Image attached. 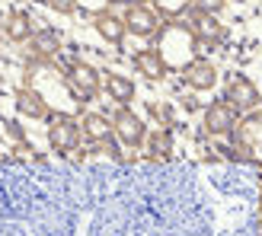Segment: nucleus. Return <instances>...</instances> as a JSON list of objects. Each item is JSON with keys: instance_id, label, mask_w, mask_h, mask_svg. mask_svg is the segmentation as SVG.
<instances>
[{"instance_id": "f257e3e1", "label": "nucleus", "mask_w": 262, "mask_h": 236, "mask_svg": "<svg viewBox=\"0 0 262 236\" xmlns=\"http://www.w3.org/2000/svg\"><path fill=\"white\" fill-rule=\"evenodd\" d=\"M26 86H32L35 93H42L45 102L61 115H71L74 109H80L83 102L77 99V93L68 83V74H64L55 61H42V58H26V70H23Z\"/></svg>"}, {"instance_id": "f03ea898", "label": "nucleus", "mask_w": 262, "mask_h": 236, "mask_svg": "<svg viewBox=\"0 0 262 236\" xmlns=\"http://www.w3.org/2000/svg\"><path fill=\"white\" fill-rule=\"evenodd\" d=\"M154 48H157V55L163 58L166 70L182 74L195 58H199L202 45H199V38H195V32L189 29L186 19H166L160 26V32L154 35Z\"/></svg>"}, {"instance_id": "7ed1b4c3", "label": "nucleus", "mask_w": 262, "mask_h": 236, "mask_svg": "<svg viewBox=\"0 0 262 236\" xmlns=\"http://www.w3.org/2000/svg\"><path fill=\"white\" fill-rule=\"evenodd\" d=\"M45 137H48V147H51V153H58V156H68V153H74V150L83 144V128H80V118L55 112V115L48 118Z\"/></svg>"}, {"instance_id": "20e7f679", "label": "nucleus", "mask_w": 262, "mask_h": 236, "mask_svg": "<svg viewBox=\"0 0 262 236\" xmlns=\"http://www.w3.org/2000/svg\"><path fill=\"white\" fill-rule=\"evenodd\" d=\"M233 153L237 160H246V163H256V156L262 153V112H246L237 128H233Z\"/></svg>"}, {"instance_id": "39448f33", "label": "nucleus", "mask_w": 262, "mask_h": 236, "mask_svg": "<svg viewBox=\"0 0 262 236\" xmlns=\"http://www.w3.org/2000/svg\"><path fill=\"white\" fill-rule=\"evenodd\" d=\"M64 74H68V83H71V89L77 93L80 102H93L102 93V70H96L93 64L74 58L68 67H64Z\"/></svg>"}, {"instance_id": "423d86ee", "label": "nucleus", "mask_w": 262, "mask_h": 236, "mask_svg": "<svg viewBox=\"0 0 262 236\" xmlns=\"http://www.w3.org/2000/svg\"><path fill=\"white\" fill-rule=\"evenodd\" d=\"M112 125H115V140L128 150H141L147 144V125L138 112H131L128 106H122L119 112L112 115Z\"/></svg>"}, {"instance_id": "0eeeda50", "label": "nucleus", "mask_w": 262, "mask_h": 236, "mask_svg": "<svg viewBox=\"0 0 262 236\" xmlns=\"http://www.w3.org/2000/svg\"><path fill=\"white\" fill-rule=\"evenodd\" d=\"M224 102H230L237 112H256L259 109V102H262V96H259V86L250 80L246 74H233L230 80L224 83Z\"/></svg>"}, {"instance_id": "6e6552de", "label": "nucleus", "mask_w": 262, "mask_h": 236, "mask_svg": "<svg viewBox=\"0 0 262 236\" xmlns=\"http://www.w3.org/2000/svg\"><path fill=\"white\" fill-rule=\"evenodd\" d=\"M240 122V112L230 106V102H208L205 115H202V125H205V134L211 137H230L233 128Z\"/></svg>"}, {"instance_id": "1a4fd4ad", "label": "nucleus", "mask_w": 262, "mask_h": 236, "mask_svg": "<svg viewBox=\"0 0 262 236\" xmlns=\"http://www.w3.org/2000/svg\"><path fill=\"white\" fill-rule=\"evenodd\" d=\"M125 26H128V35L135 38H154L160 32V13H157L150 4H135V7H125Z\"/></svg>"}, {"instance_id": "9d476101", "label": "nucleus", "mask_w": 262, "mask_h": 236, "mask_svg": "<svg viewBox=\"0 0 262 236\" xmlns=\"http://www.w3.org/2000/svg\"><path fill=\"white\" fill-rule=\"evenodd\" d=\"M186 22H189V29L195 32V38H199V45H217V42H224V35H227V29H224V22L217 19V13H205V10H192L189 16H186Z\"/></svg>"}, {"instance_id": "9b49d317", "label": "nucleus", "mask_w": 262, "mask_h": 236, "mask_svg": "<svg viewBox=\"0 0 262 236\" xmlns=\"http://www.w3.org/2000/svg\"><path fill=\"white\" fill-rule=\"evenodd\" d=\"M13 106H16V112L23 115V118H32V122H48L51 115H55V109L45 102V96L42 93H35L32 86H19L16 93H13Z\"/></svg>"}, {"instance_id": "f8f14e48", "label": "nucleus", "mask_w": 262, "mask_h": 236, "mask_svg": "<svg viewBox=\"0 0 262 236\" xmlns=\"http://www.w3.org/2000/svg\"><path fill=\"white\" fill-rule=\"evenodd\" d=\"M182 80H186L189 89H195V93H208V89H214L221 74H217V64L208 61V58H195L186 70H182Z\"/></svg>"}, {"instance_id": "ddd939ff", "label": "nucleus", "mask_w": 262, "mask_h": 236, "mask_svg": "<svg viewBox=\"0 0 262 236\" xmlns=\"http://www.w3.org/2000/svg\"><path fill=\"white\" fill-rule=\"evenodd\" d=\"M80 128H83V140L86 144H119L115 140L112 118L99 115V112H83L80 115Z\"/></svg>"}, {"instance_id": "4468645a", "label": "nucleus", "mask_w": 262, "mask_h": 236, "mask_svg": "<svg viewBox=\"0 0 262 236\" xmlns=\"http://www.w3.org/2000/svg\"><path fill=\"white\" fill-rule=\"evenodd\" d=\"M93 29L96 35L102 38V42H109L112 48H122L125 38H128V26H125V16H119V13H99V16H93Z\"/></svg>"}, {"instance_id": "2eb2a0df", "label": "nucleus", "mask_w": 262, "mask_h": 236, "mask_svg": "<svg viewBox=\"0 0 262 236\" xmlns=\"http://www.w3.org/2000/svg\"><path fill=\"white\" fill-rule=\"evenodd\" d=\"M102 93H106L112 102H119V106H131L138 96V86L131 77L119 74V70H102Z\"/></svg>"}, {"instance_id": "dca6fc26", "label": "nucleus", "mask_w": 262, "mask_h": 236, "mask_svg": "<svg viewBox=\"0 0 262 236\" xmlns=\"http://www.w3.org/2000/svg\"><path fill=\"white\" fill-rule=\"evenodd\" d=\"M61 45H64L61 32H55V29H35V35L26 42V55H29V58H42V61H55L61 55Z\"/></svg>"}, {"instance_id": "f3484780", "label": "nucleus", "mask_w": 262, "mask_h": 236, "mask_svg": "<svg viewBox=\"0 0 262 236\" xmlns=\"http://www.w3.org/2000/svg\"><path fill=\"white\" fill-rule=\"evenodd\" d=\"M131 64H135V70L144 77V80H150V83H160L163 77L169 74L166 64H163V58L157 55V48H141V51H135V55H131Z\"/></svg>"}, {"instance_id": "a211bd4d", "label": "nucleus", "mask_w": 262, "mask_h": 236, "mask_svg": "<svg viewBox=\"0 0 262 236\" xmlns=\"http://www.w3.org/2000/svg\"><path fill=\"white\" fill-rule=\"evenodd\" d=\"M32 35H35V19H32V13L13 10V16H10L7 26H4V38H10V42H16V45H26Z\"/></svg>"}, {"instance_id": "6ab92c4d", "label": "nucleus", "mask_w": 262, "mask_h": 236, "mask_svg": "<svg viewBox=\"0 0 262 236\" xmlns=\"http://www.w3.org/2000/svg\"><path fill=\"white\" fill-rule=\"evenodd\" d=\"M147 153L154 156V160H169L173 156V128H163L157 125L154 131H147Z\"/></svg>"}, {"instance_id": "aec40b11", "label": "nucleus", "mask_w": 262, "mask_h": 236, "mask_svg": "<svg viewBox=\"0 0 262 236\" xmlns=\"http://www.w3.org/2000/svg\"><path fill=\"white\" fill-rule=\"evenodd\" d=\"M150 7L166 19H186L189 13L195 10V0H150Z\"/></svg>"}, {"instance_id": "412c9836", "label": "nucleus", "mask_w": 262, "mask_h": 236, "mask_svg": "<svg viewBox=\"0 0 262 236\" xmlns=\"http://www.w3.org/2000/svg\"><path fill=\"white\" fill-rule=\"evenodd\" d=\"M147 112H150L154 122L163 125V128H173V125H176V112H173V106H169V102L154 99V102H147Z\"/></svg>"}, {"instance_id": "4be33fe9", "label": "nucleus", "mask_w": 262, "mask_h": 236, "mask_svg": "<svg viewBox=\"0 0 262 236\" xmlns=\"http://www.w3.org/2000/svg\"><path fill=\"white\" fill-rule=\"evenodd\" d=\"M0 128H4V134L10 137V144L13 147H19V144H26L29 137H26V131H23V125L19 122H10V118H0Z\"/></svg>"}, {"instance_id": "5701e85b", "label": "nucleus", "mask_w": 262, "mask_h": 236, "mask_svg": "<svg viewBox=\"0 0 262 236\" xmlns=\"http://www.w3.org/2000/svg\"><path fill=\"white\" fill-rule=\"evenodd\" d=\"M109 4H115V0H77V7H80L86 16H99V13H106L112 10Z\"/></svg>"}, {"instance_id": "b1692460", "label": "nucleus", "mask_w": 262, "mask_h": 236, "mask_svg": "<svg viewBox=\"0 0 262 236\" xmlns=\"http://www.w3.org/2000/svg\"><path fill=\"white\" fill-rule=\"evenodd\" d=\"M13 160H42V153L26 140V144H19V147H13Z\"/></svg>"}, {"instance_id": "393cba45", "label": "nucleus", "mask_w": 262, "mask_h": 236, "mask_svg": "<svg viewBox=\"0 0 262 236\" xmlns=\"http://www.w3.org/2000/svg\"><path fill=\"white\" fill-rule=\"evenodd\" d=\"M48 7L55 10V13H61V16H74V13L80 10V7H77V0H48Z\"/></svg>"}, {"instance_id": "a878e982", "label": "nucleus", "mask_w": 262, "mask_h": 236, "mask_svg": "<svg viewBox=\"0 0 262 236\" xmlns=\"http://www.w3.org/2000/svg\"><path fill=\"white\" fill-rule=\"evenodd\" d=\"M227 7V0H195V10H205V13H221Z\"/></svg>"}, {"instance_id": "bb28decb", "label": "nucleus", "mask_w": 262, "mask_h": 236, "mask_svg": "<svg viewBox=\"0 0 262 236\" xmlns=\"http://www.w3.org/2000/svg\"><path fill=\"white\" fill-rule=\"evenodd\" d=\"M115 4H125V7H135V4H150V0H115Z\"/></svg>"}, {"instance_id": "cd10ccee", "label": "nucleus", "mask_w": 262, "mask_h": 236, "mask_svg": "<svg viewBox=\"0 0 262 236\" xmlns=\"http://www.w3.org/2000/svg\"><path fill=\"white\" fill-rule=\"evenodd\" d=\"M259 211H262V195H259Z\"/></svg>"}, {"instance_id": "c85d7f7f", "label": "nucleus", "mask_w": 262, "mask_h": 236, "mask_svg": "<svg viewBox=\"0 0 262 236\" xmlns=\"http://www.w3.org/2000/svg\"><path fill=\"white\" fill-rule=\"evenodd\" d=\"M0 42H4V29H0Z\"/></svg>"}, {"instance_id": "c756f323", "label": "nucleus", "mask_w": 262, "mask_h": 236, "mask_svg": "<svg viewBox=\"0 0 262 236\" xmlns=\"http://www.w3.org/2000/svg\"><path fill=\"white\" fill-rule=\"evenodd\" d=\"M0 102H4V93H0Z\"/></svg>"}, {"instance_id": "7c9ffc66", "label": "nucleus", "mask_w": 262, "mask_h": 236, "mask_svg": "<svg viewBox=\"0 0 262 236\" xmlns=\"http://www.w3.org/2000/svg\"><path fill=\"white\" fill-rule=\"evenodd\" d=\"M0 156H4V150H0Z\"/></svg>"}]
</instances>
